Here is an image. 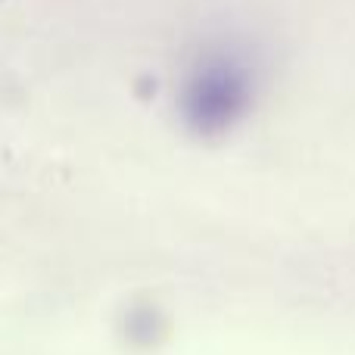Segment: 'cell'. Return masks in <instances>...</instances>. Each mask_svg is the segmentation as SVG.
Segmentation results:
<instances>
[{
	"instance_id": "1",
	"label": "cell",
	"mask_w": 355,
	"mask_h": 355,
	"mask_svg": "<svg viewBox=\"0 0 355 355\" xmlns=\"http://www.w3.org/2000/svg\"><path fill=\"white\" fill-rule=\"evenodd\" d=\"M262 66L246 44L209 41L184 62L178 78V116L193 135L221 137L252 112Z\"/></svg>"
}]
</instances>
